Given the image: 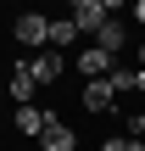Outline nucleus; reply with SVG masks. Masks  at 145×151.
I'll list each match as a JSON object with an SVG mask.
<instances>
[{"instance_id":"nucleus-1","label":"nucleus","mask_w":145,"mask_h":151,"mask_svg":"<svg viewBox=\"0 0 145 151\" xmlns=\"http://www.w3.org/2000/svg\"><path fill=\"white\" fill-rule=\"evenodd\" d=\"M17 45H28V50H50V17H39V11H28V17H17Z\"/></svg>"},{"instance_id":"nucleus-2","label":"nucleus","mask_w":145,"mask_h":151,"mask_svg":"<svg viewBox=\"0 0 145 151\" xmlns=\"http://www.w3.org/2000/svg\"><path fill=\"white\" fill-rule=\"evenodd\" d=\"M67 62H73V56H61V50H39V56H28L22 67H28V78H34V84H56Z\"/></svg>"},{"instance_id":"nucleus-3","label":"nucleus","mask_w":145,"mask_h":151,"mask_svg":"<svg viewBox=\"0 0 145 151\" xmlns=\"http://www.w3.org/2000/svg\"><path fill=\"white\" fill-rule=\"evenodd\" d=\"M101 22H112V0H78V6H73V28H78V34H84V28L101 34Z\"/></svg>"},{"instance_id":"nucleus-4","label":"nucleus","mask_w":145,"mask_h":151,"mask_svg":"<svg viewBox=\"0 0 145 151\" xmlns=\"http://www.w3.org/2000/svg\"><path fill=\"white\" fill-rule=\"evenodd\" d=\"M73 67L84 73V84L89 78H112V67H117V56H106V50H95V45H84V56H73Z\"/></svg>"},{"instance_id":"nucleus-5","label":"nucleus","mask_w":145,"mask_h":151,"mask_svg":"<svg viewBox=\"0 0 145 151\" xmlns=\"http://www.w3.org/2000/svg\"><path fill=\"white\" fill-rule=\"evenodd\" d=\"M39 151H78V140H73V129H67L61 118H50L45 134H39Z\"/></svg>"},{"instance_id":"nucleus-6","label":"nucleus","mask_w":145,"mask_h":151,"mask_svg":"<svg viewBox=\"0 0 145 151\" xmlns=\"http://www.w3.org/2000/svg\"><path fill=\"white\" fill-rule=\"evenodd\" d=\"M34 90H39V84H34V78H28V67L17 62V67H11V78H6V95H11L17 106H34Z\"/></svg>"},{"instance_id":"nucleus-7","label":"nucleus","mask_w":145,"mask_h":151,"mask_svg":"<svg viewBox=\"0 0 145 151\" xmlns=\"http://www.w3.org/2000/svg\"><path fill=\"white\" fill-rule=\"evenodd\" d=\"M112 101H117L112 78H89V84H84V106H89V112H112Z\"/></svg>"},{"instance_id":"nucleus-8","label":"nucleus","mask_w":145,"mask_h":151,"mask_svg":"<svg viewBox=\"0 0 145 151\" xmlns=\"http://www.w3.org/2000/svg\"><path fill=\"white\" fill-rule=\"evenodd\" d=\"M112 90H117V95H145V73L117 62V67H112Z\"/></svg>"},{"instance_id":"nucleus-9","label":"nucleus","mask_w":145,"mask_h":151,"mask_svg":"<svg viewBox=\"0 0 145 151\" xmlns=\"http://www.w3.org/2000/svg\"><path fill=\"white\" fill-rule=\"evenodd\" d=\"M123 39H129V28L112 17V22H101V34H95V50H106V56H117L123 50Z\"/></svg>"},{"instance_id":"nucleus-10","label":"nucleus","mask_w":145,"mask_h":151,"mask_svg":"<svg viewBox=\"0 0 145 151\" xmlns=\"http://www.w3.org/2000/svg\"><path fill=\"white\" fill-rule=\"evenodd\" d=\"M50 118H56L50 106H17V129H22V134H45Z\"/></svg>"},{"instance_id":"nucleus-11","label":"nucleus","mask_w":145,"mask_h":151,"mask_svg":"<svg viewBox=\"0 0 145 151\" xmlns=\"http://www.w3.org/2000/svg\"><path fill=\"white\" fill-rule=\"evenodd\" d=\"M73 39H78L73 17H56V22H50V50H61V56H67V45H73Z\"/></svg>"},{"instance_id":"nucleus-12","label":"nucleus","mask_w":145,"mask_h":151,"mask_svg":"<svg viewBox=\"0 0 145 151\" xmlns=\"http://www.w3.org/2000/svg\"><path fill=\"white\" fill-rule=\"evenodd\" d=\"M101 151H145V146H140V140H129V134H117V140H106Z\"/></svg>"},{"instance_id":"nucleus-13","label":"nucleus","mask_w":145,"mask_h":151,"mask_svg":"<svg viewBox=\"0 0 145 151\" xmlns=\"http://www.w3.org/2000/svg\"><path fill=\"white\" fill-rule=\"evenodd\" d=\"M134 22H145V0H140V6H134Z\"/></svg>"},{"instance_id":"nucleus-14","label":"nucleus","mask_w":145,"mask_h":151,"mask_svg":"<svg viewBox=\"0 0 145 151\" xmlns=\"http://www.w3.org/2000/svg\"><path fill=\"white\" fill-rule=\"evenodd\" d=\"M0 101H6V84H0Z\"/></svg>"}]
</instances>
